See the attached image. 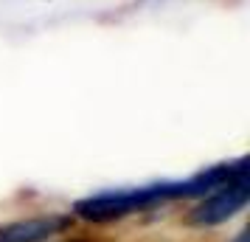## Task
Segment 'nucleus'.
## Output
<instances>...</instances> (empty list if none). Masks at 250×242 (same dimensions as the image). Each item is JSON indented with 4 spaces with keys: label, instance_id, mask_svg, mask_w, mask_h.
<instances>
[{
    "label": "nucleus",
    "instance_id": "obj_1",
    "mask_svg": "<svg viewBox=\"0 0 250 242\" xmlns=\"http://www.w3.org/2000/svg\"><path fill=\"white\" fill-rule=\"evenodd\" d=\"M245 163H248V158H242L236 163H219V166H211V169L194 175L188 180H180V183H152V186H138V189L99 192V195H90V197H84V200H79L73 211L82 220H90V222H110V220H121L126 214L144 211V208L155 206V203H163V200L203 197L211 189L230 180Z\"/></svg>",
    "mask_w": 250,
    "mask_h": 242
},
{
    "label": "nucleus",
    "instance_id": "obj_2",
    "mask_svg": "<svg viewBox=\"0 0 250 242\" xmlns=\"http://www.w3.org/2000/svg\"><path fill=\"white\" fill-rule=\"evenodd\" d=\"M250 200V177H248V166H242L230 180H225L222 186L211 189L208 195H203V200L191 208V222L194 225H222L230 217H236L242 208L248 206Z\"/></svg>",
    "mask_w": 250,
    "mask_h": 242
},
{
    "label": "nucleus",
    "instance_id": "obj_3",
    "mask_svg": "<svg viewBox=\"0 0 250 242\" xmlns=\"http://www.w3.org/2000/svg\"><path fill=\"white\" fill-rule=\"evenodd\" d=\"M68 225L70 217H59V214L17 220L9 225H0V242H48L54 234H62Z\"/></svg>",
    "mask_w": 250,
    "mask_h": 242
},
{
    "label": "nucleus",
    "instance_id": "obj_4",
    "mask_svg": "<svg viewBox=\"0 0 250 242\" xmlns=\"http://www.w3.org/2000/svg\"><path fill=\"white\" fill-rule=\"evenodd\" d=\"M233 242H250V240H248V231H242V234H239V237H236Z\"/></svg>",
    "mask_w": 250,
    "mask_h": 242
},
{
    "label": "nucleus",
    "instance_id": "obj_5",
    "mask_svg": "<svg viewBox=\"0 0 250 242\" xmlns=\"http://www.w3.org/2000/svg\"><path fill=\"white\" fill-rule=\"evenodd\" d=\"M65 242H87V240H65Z\"/></svg>",
    "mask_w": 250,
    "mask_h": 242
}]
</instances>
